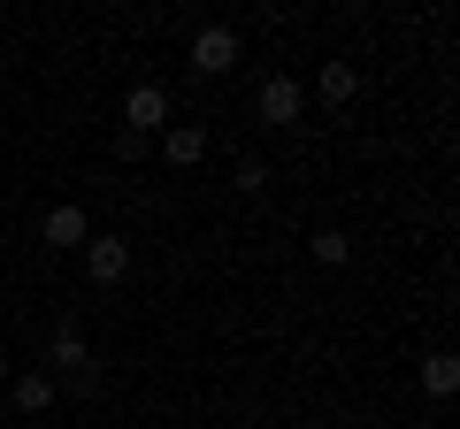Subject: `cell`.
Returning a JSON list of instances; mask_svg holds the SVG:
<instances>
[{
	"label": "cell",
	"instance_id": "cell-1",
	"mask_svg": "<svg viewBox=\"0 0 460 429\" xmlns=\"http://www.w3.org/2000/svg\"><path fill=\"white\" fill-rule=\"evenodd\" d=\"M253 116H261L269 131H292V123L307 116V84H299L292 69H269V77L253 84Z\"/></svg>",
	"mask_w": 460,
	"mask_h": 429
},
{
	"label": "cell",
	"instance_id": "cell-2",
	"mask_svg": "<svg viewBox=\"0 0 460 429\" xmlns=\"http://www.w3.org/2000/svg\"><path fill=\"white\" fill-rule=\"evenodd\" d=\"M238 62H246L238 23H199V31H192V69H199V77H230Z\"/></svg>",
	"mask_w": 460,
	"mask_h": 429
},
{
	"label": "cell",
	"instance_id": "cell-3",
	"mask_svg": "<svg viewBox=\"0 0 460 429\" xmlns=\"http://www.w3.org/2000/svg\"><path fill=\"white\" fill-rule=\"evenodd\" d=\"M169 123H177V108H169V84H131V92H123V131L131 138H162Z\"/></svg>",
	"mask_w": 460,
	"mask_h": 429
},
{
	"label": "cell",
	"instance_id": "cell-4",
	"mask_svg": "<svg viewBox=\"0 0 460 429\" xmlns=\"http://www.w3.org/2000/svg\"><path fill=\"white\" fill-rule=\"evenodd\" d=\"M84 368H93V337H84L77 322H54L47 330V376L69 383V376H84Z\"/></svg>",
	"mask_w": 460,
	"mask_h": 429
},
{
	"label": "cell",
	"instance_id": "cell-5",
	"mask_svg": "<svg viewBox=\"0 0 460 429\" xmlns=\"http://www.w3.org/2000/svg\"><path fill=\"white\" fill-rule=\"evenodd\" d=\"M84 276H93L100 292H115V284L131 276V238H115V231L100 238V231H93V238H84Z\"/></svg>",
	"mask_w": 460,
	"mask_h": 429
},
{
	"label": "cell",
	"instance_id": "cell-6",
	"mask_svg": "<svg viewBox=\"0 0 460 429\" xmlns=\"http://www.w3.org/2000/svg\"><path fill=\"white\" fill-rule=\"evenodd\" d=\"M39 238H47L54 253H84V238H93V214L69 207V199H54V207L39 214Z\"/></svg>",
	"mask_w": 460,
	"mask_h": 429
},
{
	"label": "cell",
	"instance_id": "cell-7",
	"mask_svg": "<svg viewBox=\"0 0 460 429\" xmlns=\"http://www.w3.org/2000/svg\"><path fill=\"white\" fill-rule=\"evenodd\" d=\"M154 153H162L169 169H199L208 162V131H199V123H169V131L154 138Z\"/></svg>",
	"mask_w": 460,
	"mask_h": 429
},
{
	"label": "cell",
	"instance_id": "cell-8",
	"mask_svg": "<svg viewBox=\"0 0 460 429\" xmlns=\"http://www.w3.org/2000/svg\"><path fill=\"white\" fill-rule=\"evenodd\" d=\"M8 398H16V414H54L62 383H54L47 368H16V376H8Z\"/></svg>",
	"mask_w": 460,
	"mask_h": 429
},
{
	"label": "cell",
	"instance_id": "cell-9",
	"mask_svg": "<svg viewBox=\"0 0 460 429\" xmlns=\"http://www.w3.org/2000/svg\"><path fill=\"white\" fill-rule=\"evenodd\" d=\"M314 92H323L330 108H353V100H361V69H353V62H323V77H314Z\"/></svg>",
	"mask_w": 460,
	"mask_h": 429
},
{
	"label": "cell",
	"instance_id": "cell-10",
	"mask_svg": "<svg viewBox=\"0 0 460 429\" xmlns=\"http://www.w3.org/2000/svg\"><path fill=\"white\" fill-rule=\"evenodd\" d=\"M422 391H429V398H453V391H460V353H445V346L422 353Z\"/></svg>",
	"mask_w": 460,
	"mask_h": 429
},
{
	"label": "cell",
	"instance_id": "cell-11",
	"mask_svg": "<svg viewBox=\"0 0 460 429\" xmlns=\"http://www.w3.org/2000/svg\"><path fill=\"white\" fill-rule=\"evenodd\" d=\"M307 253H314V268H345V261H353V238H345V231H330V223H323V231L307 238Z\"/></svg>",
	"mask_w": 460,
	"mask_h": 429
},
{
	"label": "cell",
	"instance_id": "cell-12",
	"mask_svg": "<svg viewBox=\"0 0 460 429\" xmlns=\"http://www.w3.org/2000/svg\"><path fill=\"white\" fill-rule=\"evenodd\" d=\"M238 192H269V162H253V153H246V162H238Z\"/></svg>",
	"mask_w": 460,
	"mask_h": 429
},
{
	"label": "cell",
	"instance_id": "cell-13",
	"mask_svg": "<svg viewBox=\"0 0 460 429\" xmlns=\"http://www.w3.org/2000/svg\"><path fill=\"white\" fill-rule=\"evenodd\" d=\"M8 376H16V361H8V353H0V391H8Z\"/></svg>",
	"mask_w": 460,
	"mask_h": 429
}]
</instances>
